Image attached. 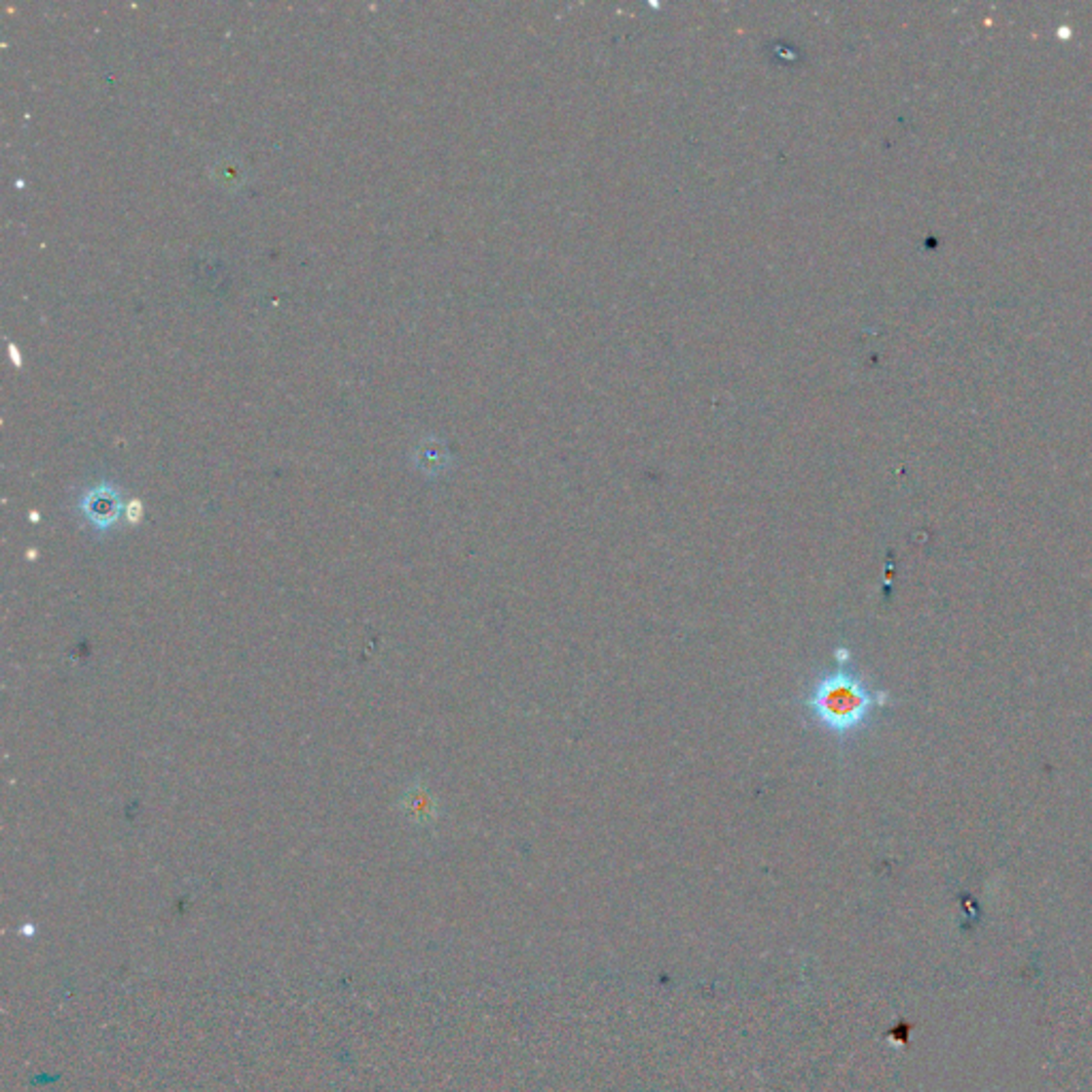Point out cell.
Masks as SVG:
<instances>
[{
  "mask_svg": "<svg viewBox=\"0 0 1092 1092\" xmlns=\"http://www.w3.org/2000/svg\"><path fill=\"white\" fill-rule=\"evenodd\" d=\"M810 719L832 736L847 738L869 724L877 706V694L858 674L837 668L821 674L805 697Z\"/></svg>",
  "mask_w": 1092,
  "mask_h": 1092,
  "instance_id": "cell-1",
  "label": "cell"
},
{
  "mask_svg": "<svg viewBox=\"0 0 1092 1092\" xmlns=\"http://www.w3.org/2000/svg\"><path fill=\"white\" fill-rule=\"evenodd\" d=\"M80 512L86 523L98 534H107L120 519L122 498L118 489L111 485H96L88 489L80 500Z\"/></svg>",
  "mask_w": 1092,
  "mask_h": 1092,
  "instance_id": "cell-2",
  "label": "cell"
},
{
  "mask_svg": "<svg viewBox=\"0 0 1092 1092\" xmlns=\"http://www.w3.org/2000/svg\"><path fill=\"white\" fill-rule=\"evenodd\" d=\"M414 464L421 471H425V474L433 476V474H440V471L446 468L448 455L440 444L423 442L414 450Z\"/></svg>",
  "mask_w": 1092,
  "mask_h": 1092,
  "instance_id": "cell-3",
  "label": "cell"
},
{
  "mask_svg": "<svg viewBox=\"0 0 1092 1092\" xmlns=\"http://www.w3.org/2000/svg\"><path fill=\"white\" fill-rule=\"evenodd\" d=\"M124 516H127V521L131 525H137L143 519V504L139 500L129 502L127 508H124Z\"/></svg>",
  "mask_w": 1092,
  "mask_h": 1092,
  "instance_id": "cell-4",
  "label": "cell"
},
{
  "mask_svg": "<svg viewBox=\"0 0 1092 1092\" xmlns=\"http://www.w3.org/2000/svg\"><path fill=\"white\" fill-rule=\"evenodd\" d=\"M9 351H11V357H14V363L21 365V358H19V353L16 351V344H9Z\"/></svg>",
  "mask_w": 1092,
  "mask_h": 1092,
  "instance_id": "cell-5",
  "label": "cell"
}]
</instances>
